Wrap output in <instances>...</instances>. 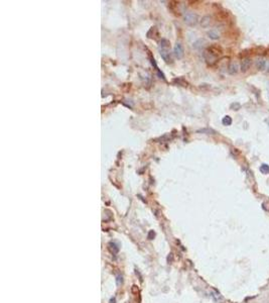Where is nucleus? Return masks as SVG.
Wrapping results in <instances>:
<instances>
[{
	"instance_id": "13",
	"label": "nucleus",
	"mask_w": 269,
	"mask_h": 303,
	"mask_svg": "<svg viewBox=\"0 0 269 303\" xmlns=\"http://www.w3.org/2000/svg\"><path fill=\"white\" fill-rule=\"evenodd\" d=\"M222 122L224 125H231V124H232V118H231L229 115H226L224 118H223Z\"/></svg>"
},
{
	"instance_id": "8",
	"label": "nucleus",
	"mask_w": 269,
	"mask_h": 303,
	"mask_svg": "<svg viewBox=\"0 0 269 303\" xmlns=\"http://www.w3.org/2000/svg\"><path fill=\"white\" fill-rule=\"evenodd\" d=\"M159 52H160V56H161V58H162L163 60L165 61V62H166V63H171L170 54H169L168 50H167V49H160Z\"/></svg>"
},
{
	"instance_id": "3",
	"label": "nucleus",
	"mask_w": 269,
	"mask_h": 303,
	"mask_svg": "<svg viewBox=\"0 0 269 303\" xmlns=\"http://www.w3.org/2000/svg\"><path fill=\"white\" fill-rule=\"evenodd\" d=\"M251 65H252V60H251V58H249V57H245V58L242 59L241 65H240V69H241L242 72H247V71L250 69V67H251Z\"/></svg>"
},
{
	"instance_id": "14",
	"label": "nucleus",
	"mask_w": 269,
	"mask_h": 303,
	"mask_svg": "<svg viewBox=\"0 0 269 303\" xmlns=\"http://www.w3.org/2000/svg\"><path fill=\"white\" fill-rule=\"evenodd\" d=\"M230 108L232 109V110H239V109L241 108V104H240V103H238V102H234V103H232V104H231Z\"/></svg>"
},
{
	"instance_id": "7",
	"label": "nucleus",
	"mask_w": 269,
	"mask_h": 303,
	"mask_svg": "<svg viewBox=\"0 0 269 303\" xmlns=\"http://www.w3.org/2000/svg\"><path fill=\"white\" fill-rule=\"evenodd\" d=\"M266 64H267V61L265 60L264 58H262V57H261V58H258V59H257V60H256V64H255V65H256L257 70L263 71L264 69H266Z\"/></svg>"
},
{
	"instance_id": "11",
	"label": "nucleus",
	"mask_w": 269,
	"mask_h": 303,
	"mask_svg": "<svg viewBox=\"0 0 269 303\" xmlns=\"http://www.w3.org/2000/svg\"><path fill=\"white\" fill-rule=\"evenodd\" d=\"M159 46H160V48H161V49H167V48L169 47V42L167 41V40H165V39H162L161 41H160Z\"/></svg>"
},
{
	"instance_id": "1",
	"label": "nucleus",
	"mask_w": 269,
	"mask_h": 303,
	"mask_svg": "<svg viewBox=\"0 0 269 303\" xmlns=\"http://www.w3.org/2000/svg\"><path fill=\"white\" fill-rule=\"evenodd\" d=\"M184 20L188 25L194 26L199 21V16L194 12H186L184 16Z\"/></svg>"
},
{
	"instance_id": "2",
	"label": "nucleus",
	"mask_w": 269,
	"mask_h": 303,
	"mask_svg": "<svg viewBox=\"0 0 269 303\" xmlns=\"http://www.w3.org/2000/svg\"><path fill=\"white\" fill-rule=\"evenodd\" d=\"M204 58H205L207 64L210 65V66L215 65L217 62V60H218V58H217L216 56H214L213 54H212L211 52L208 51V50H206V51L204 52Z\"/></svg>"
},
{
	"instance_id": "5",
	"label": "nucleus",
	"mask_w": 269,
	"mask_h": 303,
	"mask_svg": "<svg viewBox=\"0 0 269 303\" xmlns=\"http://www.w3.org/2000/svg\"><path fill=\"white\" fill-rule=\"evenodd\" d=\"M207 50H208V51H209V52H211V53L213 54L214 56H216L217 58H219V57H220V56L223 54V50H222V48H221V47H219V46H217V45H213V46H211V47H209Z\"/></svg>"
},
{
	"instance_id": "9",
	"label": "nucleus",
	"mask_w": 269,
	"mask_h": 303,
	"mask_svg": "<svg viewBox=\"0 0 269 303\" xmlns=\"http://www.w3.org/2000/svg\"><path fill=\"white\" fill-rule=\"evenodd\" d=\"M211 16H209V15H206V16H204L203 18H202L201 20V25L202 27H208V26L211 24Z\"/></svg>"
},
{
	"instance_id": "12",
	"label": "nucleus",
	"mask_w": 269,
	"mask_h": 303,
	"mask_svg": "<svg viewBox=\"0 0 269 303\" xmlns=\"http://www.w3.org/2000/svg\"><path fill=\"white\" fill-rule=\"evenodd\" d=\"M260 172L263 174H267L269 173V165L267 164H262L260 166Z\"/></svg>"
},
{
	"instance_id": "16",
	"label": "nucleus",
	"mask_w": 269,
	"mask_h": 303,
	"mask_svg": "<svg viewBox=\"0 0 269 303\" xmlns=\"http://www.w3.org/2000/svg\"><path fill=\"white\" fill-rule=\"evenodd\" d=\"M266 72L269 73V61L267 62V64H266Z\"/></svg>"
},
{
	"instance_id": "10",
	"label": "nucleus",
	"mask_w": 269,
	"mask_h": 303,
	"mask_svg": "<svg viewBox=\"0 0 269 303\" xmlns=\"http://www.w3.org/2000/svg\"><path fill=\"white\" fill-rule=\"evenodd\" d=\"M208 36H209V38H210V39H212V40H219V39H220V34H219V32H217L216 29L210 30V32H208Z\"/></svg>"
},
{
	"instance_id": "4",
	"label": "nucleus",
	"mask_w": 269,
	"mask_h": 303,
	"mask_svg": "<svg viewBox=\"0 0 269 303\" xmlns=\"http://www.w3.org/2000/svg\"><path fill=\"white\" fill-rule=\"evenodd\" d=\"M173 54H174V56L176 57L177 59H182V57H184V48H182V44H179V43H176L174 46V48H173Z\"/></svg>"
},
{
	"instance_id": "15",
	"label": "nucleus",
	"mask_w": 269,
	"mask_h": 303,
	"mask_svg": "<svg viewBox=\"0 0 269 303\" xmlns=\"http://www.w3.org/2000/svg\"><path fill=\"white\" fill-rule=\"evenodd\" d=\"M173 82H177V83H179L182 86H186V85H188L186 81H184L182 78H179V79H174V80H173Z\"/></svg>"
},
{
	"instance_id": "6",
	"label": "nucleus",
	"mask_w": 269,
	"mask_h": 303,
	"mask_svg": "<svg viewBox=\"0 0 269 303\" xmlns=\"http://www.w3.org/2000/svg\"><path fill=\"white\" fill-rule=\"evenodd\" d=\"M239 72V65L237 62H231L228 66V73L230 75H236Z\"/></svg>"
},
{
	"instance_id": "17",
	"label": "nucleus",
	"mask_w": 269,
	"mask_h": 303,
	"mask_svg": "<svg viewBox=\"0 0 269 303\" xmlns=\"http://www.w3.org/2000/svg\"><path fill=\"white\" fill-rule=\"evenodd\" d=\"M267 123H268V125H269V120H267Z\"/></svg>"
}]
</instances>
